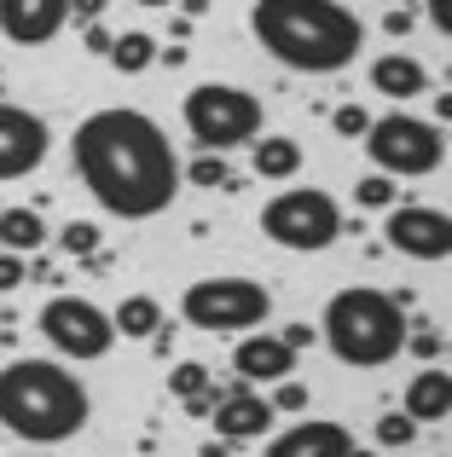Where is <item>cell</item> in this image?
<instances>
[{
    "instance_id": "1",
    "label": "cell",
    "mask_w": 452,
    "mask_h": 457,
    "mask_svg": "<svg viewBox=\"0 0 452 457\" xmlns=\"http://www.w3.org/2000/svg\"><path fill=\"white\" fill-rule=\"evenodd\" d=\"M70 156L93 203L116 220H157L180 197V156L163 122H151L146 111L111 104L81 116V128L70 134Z\"/></svg>"
},
{
    "instance_id": "2",
    "label": "cell",
    "mask_w": 452,
    "mask_h": 457,
    "mask_svg": "<svg viewBox=\"0 0 452 457\" xmlns=\"http://www.w3.org/2000/svg\"><path fill=\"white\" fill-rule=\"evenodd\" d=\"M249 29L272 64L302 70V76H337L365 46V23L342 0H255Z\"/></svg>"
},
{
    "instance_id": "3",
    "label": "cell",
    "mask_w": 452,
    "mask_h": 457,
    "mask_svg": "<svg viewBox=\"0 0 452 457\" xmlns=\"http://www.w3.org/2000/svg\"><path fill=\"white\" fill-rule=\"evenodd\" d=\"M93 394L58 359H12L0 370V428L29 446H64L88 428Z\"/></svg>"
},
{
    "instance_id": "4",
    "label": "cell",
    "mask_w": 452,
    "mask_h": 457,
    "mask_svg": "<svg viewBox=\"0 0 452 457\" xmlns=\"http://www.w3.org/2000/svg\"><path fill=\"white\" fill-rule=\"evenodd\" d=\"M319 336H325V347L342 365L377 370L395 353H406V295H383V290H372V284L337 290L325 302Z\"/></svg>"
},
{
    "instance_id": "5",
    "label": "cell",
    "mask_w": 452,
    "mask_h": 457,
    "mask_svg": "<svg viewBox=\"0 0 452 457\" xmlns=\"http://www.w3.org/2000/svg\"><path fill=\"white\" fill-rule=\"evenodd\" d=\"M186 116V134L197 139L204 151H232V145H249L261 139V99L232 81H204V87L186 93L180 104Z\"/></svg>"
},
{
    "instance_id": "6",
    "label": "cell",
    "mask_w": 452,
    "mask_h": 457,
    "mask_svg": "<svg viewBox=\"0 0 452 457\" xmlns=\"http://www.w3.org/2000/svg\"><path fill=\"white\" fill-rule=\"evenodd\" d=\"M261 232L279 249H296V255H319L342 237V203L319 186H290L261 209Z\"/></svg>"
},
{
    "instance_id": "7",
    "label": "cell",
    "mask_w": 452,
    "mask_h": 457,
    "mask_svg": "<svg viewBox=\"0 0 452 457\" xmlns=\"http://www.w3.org/2000/svg\"><path fill=\"white\" fill-rule=\"evenodd\" d=\"M365 156L377 162V174L389 179H418V174H435L447 156V134L423 116H406V111H389L365 128Z\"/></svg>"
},
{
    "instance_id": "8",
    "label": "cell",
    "mask_w": 452,
    "mask_h": 457,
    "mask_svg": "<svg viewBox=\"0 0 452 457\" xmlns=\"http://www.w3.org/2000/svg\"><path fill=\"white\" fill-rule=\"evenodd\" d=\"M267 312H272V295L255 278H197L180 295V319L192 330H221V336L255 330V324H267Z\"/></svg>"
},
{
    "instance_id": "9",
    "label": "cell",
    "mask_w": 452,
    "mask_h": 457,
    "mask_svg": "<svg viewBox=\"0 0 452 457\" xmlns=\"http://www.w3.org/2000/svg\"><path fill=\"white\" fill-rule=\"evenodd\" d=\"M41 336L53 342L58 359H105L116 342V324L111 312L88 295H53L41 307Z\"/></svg>"
},
{
    "instance_id": "10",
    "label": "cell",
    "mask_w": 452,
    "mask_h": 457,
    "mask_svg": "<svg viewBox=\"0 0 452 457\" xmlns=\"http://www.w3.org/2000/svg\"><path fill=\"white\" fill-rule=\"evenodd\" d=\"M383 237H389V249H400V255H412V261H447L452 255L447 209H423V203H400V209H389Z\"/></svg>"
},
{
    "instance_id": "11",
    "label": "cell",
    "mask_w": 452,
    "mask_h": 457,
    "mask_svg": "<svg viewBox=\"0 0 452 457\" xmlns=\"http://www.w3.org/2000/svg\"><path fill=\"white\" fill-rule=\"evenodd\" d=\"M53 151V128L23 104H0V179H23L46 162Z\"/></svg>"
},
{
    "instance_id": "12",
    "label": "cell",
    "mask_w": 452,
    "mask_h": 457,
    "mask_svg": "<svg viewBox=\"0 0 452 457\" xmlns=\"http://www.w3.org/2000/svg\"><path fill=\"white\" fill-rule=\"evenodd\" d=\"M272 405L261 400L249 382H238V388L221 394V405L209 411V428H215V440H226V446H244V440H261L272 428Z\"/></svg>"
},
{
    "instance_id": "13",
    "label": "cell",
    "mask_w": 452,
    "mask_h": 457,
    "mask_svg": "<svg viewBox=\"0 0 452 457\" xmlns=\"http://www.w3.org/2000/svg\"><path fill=\"white\" fill-rule=\"evenodd\" d=\"M70 23V0H0V35L18 46H46Z\"/></svg>"
},
{
    "instance_id": "14",
    "label": "cell",
    "mask_w": 452,
    "mask_h": 457,
    "mask_svg": "<svg viewBox=\"0 0 452 457\" xmlns=\"http://www.w3.org/2000/svg\"><path fill=\"white\" fill-rule=\"evenodd\" d=\"M232 370H238V382H284L296 370V347H284L279 336H267V330H255V336H244V342L232 347Z\"/></svg>"
},
{
    "instance_id": "15",
    "label": "cell",
    "mask_w": 452,
    "mask_h": 457,
    "mask_svg": "<svg viewBox=\"0 0 452 457\" xmlns=\"http://www.w3.org/2000/svg\"><path fill=\"white\" fill-rule=\"evenodd\" d=\"M354 435L342 423H325V417H314V423H296L284 428L279 440L267 446V457H348Z\"/></svg>"
},
{
    "instance_id": "16",
    "label": "cell",
    "mask_w": 452,
    "mask_h": 457,
    "mask_svg": "<svg viewBox=\"0 0 452 457\" xmlns=\"http://www.w3.org/2000/svg\"><path fill=\"white\" fill-rule=\"evenodd\" d=\"M447 411H452V382H447V370H418V377L406 382V417L412 423H447Z\"/></svg>"
},
{
    "instance_id": "17",
    "label": "cell",
    "mask_w": 452,
    "mask_h": 457,
    "mask_svg": "<svg viewBox=\"0 0 452 457\" xmlns=\"http://www.w3.org/2000/svg\"><path fill=\"white\" fill-rule=\"evenodd\" d=\"M372 87H377V93H389V99H418V93L430 87V76H423L418 58H406V53H383V58L372 64Z\"/></svg>"
},
{
    "instance_id": "18",
    "label": "cell",
    "mask_w": 452,
    "mask_h": 457,
    "mask_svg": "<svg viewBox=\"0 0 452 457\" xmlns=\"http://www.w3.org/2000/svg\"><path fill=\"white\" fill-rule=\"evenodd\" d=\"M249 145H255V174L261 179H290V174H302V139L267 134V139H249Z\"/></svg>"
},
{
    "instance_id": "19",
    "label": "cell",
    "mask_w": 452,
    "mask_h": 457,
    "mask_svg": "<svg viewBox=\"0 0 452 457\" xmlns=\"http://www.w3.org/2000/svg\"><path fill=\"white\" fill-rule=\"evenodd\" d=\"M46 244V220L35 209H0V249L6 255H35Z\"/></svg>"
},
{
    "instance_id": "20",
    "label": "cell",
    "mask_w": 452,
    "mask_h": 457,
    "mask_svg": "<svg viewBox=\"0 0 452 457\" xmlns=\"http://www.w3.org/2000/svg\"><path fill=\"white\" fill-rule=\"evenodd\" d=\"M111 324H116V336H128V342H151V336L163 330V307L151 302V295H128V302L111 312Z\"/></svg>"
},
{
    "instance_id": "21",
    "label": "cell",
    "mask_w": 452,
    "mask_h": 457,
    "mask_svg": "<svg viewBox=\"0 0 452 457\" xmlns=\"http://www.w3.org/2000/svg\"><path fill=\"white\" fill-rule=\"evenodd\" d=\"M111 58L116 70H122V76H139V70H151V58H157V41H151L146 29H128V35H116L111 41Z\"/></svg>"
},
{
    "instance_id": "22",
    "label": "cell",
    "mask_w": 452,
    "mask_h": 457,
    "mask_svg": "<svg viewBox=\"0 0 452 457\" xmlns=\"http://www.w3.org/2000/svg\"><path fill=\"white\" fill-rule=\"evenodd\" d=\"M215 388V377H209V365H197V359H180V365L169 370V394L174 400H197V394Z\"/></svg>"
},
{
    "instance_id": "23",
    "label": "cell",
    "mask_w": 452,
    "mask_h": 457,
    "mask_svg": "<svg viewBox=\"0 0 452 457\" xmlns=\"http://www.w3.org/2000/svg\"><path fill=\"white\" fill-rule=\"evenodd\" d=\"M180 186H204V191L232 186V174H226V156H221V151H204L192 168H180Z\"/></svg>"
},
{
    "instance_id": "24",
    "label": "cell",
    "mask_w": 452,
    "mask_h": 457,
    "mask_svg": "<svg viewBox=\"0 0 452 457\" xmlns=\"http://www.w3.org/2000/svg\"><path fill=\"white\" fill-rule=\"evenodd\" d=\"M412 440H418V423H412L406 411H389V417H377V446L400 452V446H412Z\"/></svg>"
},
{
    "instance_id": "25",
    "label": "cell",
    "mask_w": 452,
    "mask_h": 457,
    "mask_svg": "<svg viewBox=\"0 0 452 457\" xmlns=\"http://www.w3.org/2000/svg\"><path fill=\"white\" fill-rule=\"evenodd\" d=\"M395 179L389 174H365L360 186H354V203H360V209H395Z\"/></svg>"
},
{
    "instance_id": "26",
    "label": "cell",
    "mask_w": 452,
    "mask_h": 457,
    "mask_svg": "<svg viewBox=\"0 0 452 457\" xmlns=\"http://www.w3.org/2000/svg\"><path fill=\"white\" fill-rule=\"evenodd\" d=\"M58 244H64V255H99V226L93 220H70L64 232H58Z\"/></svg>"
},
{
    "instance_id": "27",
    "label": "cell",
    "mask_w": 452,
    "mask_h": 457,
    "mask_svg": "<svg viewBox=\"0 0 452 457\" xmlns=\"http://www.w3.org/2000/svg\"><path fill=\"white\" fill-rule=\"evenodd\" d=\"M331 128H337L342 139H365V128H372V116H365L360 104H337V111H331Z\"/></svg>"
},
{
    "instance_id": "28",
    "label": "cell",
    "mask_w": 452,
    "mask_h": 457,
    "mask_svg": "<svg viewBox=\"0 0 452 457\" xmlns=\"http://www.w3.org/2000/svg\"><path fill=\"white\" fill-rule=\"evenodd\" d=\"M272 411H307V388H302V382H296V377H284L279 382V394H272Z\"/></svg>"
},
{
    "instance_id": "29",
    "label": "cell",
    "mask_w": 452,
    "mask_h": 457,
    "mask_svg": "<svg viewBox=\"0 0 452 457\" xmlns=\"http://www.w3.org/2000/svg\"><path fill=\"white\" fill-rule=\"evenodd\" d=\"M23 278H29V272H23V255H6V249H0V295L18 290Z\"/></svg>"
},
{
    "instance_id": "30",
    "label": "cell",
    "mask_w": 452,
    "mask_h": 457,
    "mask_svg": "<svg viewBox=\"0 0 452 457\" xmlns=\"http://www.w3.org/2000/svg\"><path fill=\"white\" fill-rule=\"evenodd\" d=\"M406 347H412L418 359H441V353H447V342H441L435 330H418V336H406Z\"/></svg>"
},
{
    "instance_id": "31",
    "label": "cell",
    "mask_w": 452,
    "mask_h": 457,
    "mask_svg": "<svg viewBox=\"0 0 452 457\" xmlns=\"http://www.w3.org/2000/svg\"><path fill=\"white\" fill-rule=\"evenodd\" d=\"M279 342H284V347H314V342H319V330H314V324H284Z\"/></svg>"
},
{
    "instance_id": "32",
    "label": "cell",
    "mask_w": 452,
    "mask_h": 457,
    "mask_svg": "<svg viewBox=\"0 0 452 457\" xmlns=\"http://www.w3.org/2000/svg\"><path fill=\"white\" fill-rule=\"evenodd\" d=\"M423 12H430V23L441 35H452V0H423Z\"/></svg>"
},
{
    "instance_id": "33",
    "label": "cell",
    "mask_w": 452,
    "mask_h": 457,
    "mask_svg": "<svg viewBox=\"0 0 452 457\" xmlns=\"http://www.w3.org/2000/svg\"><path fill=\"white\" fill-rule=\"evenodd\" d=\"M383 29H389V35H406V29H412V6H389V12H383Z\"/></svg>"
},
{
    "instance_id": "34",
    "label": "cell",
    "mask_w": 452,
    "mask_h": 457,
    "mask_svg": "<svg viewBox=\"0 0 452 457\" xmlns=\"http://www.w3.org/2000/svg\"><path fill=\"white\" fill-rule=\"evenodd\" d=\"M111 41H116V35L105 29V23H88V53H99V58H105V53H111Z\"/></svg>"
},
{
    "instance_id": "35",
    "label": "cell",
    "mask_w": 452,
    "mask_h": 457,
    "mask_svg": "<svg viewBox=\"0 0 452 457\" xmlns=\"http://www.w3.org/2000/svg\"><path fill=\"white\" fill-rule=\"evenodd\" d=\"M99 12H105V0H70V18H81V23H99Z\"/></svg>"
},
{
    "instance_id": "36",
    "label": "cell",
    "mask_w": 452,
    "mask_h": 457,
    "mask_svg": "<svg viewBox=\"0 0 452 457\" xmlns=\"http://www.w3.org/2000/svg\"><path fill=\"white\" fill-rule=\"evenodd\" d=\"M447 122H452V99H447V93H435V128L447 134Z\"/></svg>"
},
{
    "instance_id": "37",
    "label": "cell",
    "mask_w": 452,
    "mask_h": 457,
    "mask_svg": "<svg viewBox=\"0 0 452 457\" xmlns=\"http://www.w3.org/2000/svg\"><path fill=\"white\" fill-rule=\"evenodd\" d=\"M232 446H226V440H204V457H226Z\"/></svg>"
},
{
    "instance_id": "38",
    "label": "cell",
    "mask_w": 452,
    "mask_h": 457,
    "mask_svg": "<svg viewBox=\"0 0 452 457\" xmlns=\"http://www.w3.org/2000/svg\"><path fill=\"white\" fill-rule=\"evenodd\" d=\"M209 12V0H186V18H204Z\"/></svg>"
},
{
    "instance_id": "39",
    "label": "cell",
    "mask_w": 452,
    "mask_h": 457,
    "mask_svg": "<svg viewBox=\"0 0 452 457\" xmlns=\"http://www.w3.org/2000/svg\"><path fill=\"white\" fill-rule=\"evenodd\" d=\"M348 457H377V452H365V446H348Z\"/></svg>"
},
{
    "instance_id": "40",
    "label": "cell",
    "mask_w": 452,
    "mask_h": 457,
    "mask_svg": "<svg viewBox=\"0 0 452 457\" xmlns=\"http://www.w3.org/2000/svg\"><path fill=\"white\" fill-rule=\"evenodd\" d=\"M139 6H174V0H139Z\"/></svg>"
},
{
    "instance_id": "41",
    "label": "cell",
    "mask_w": 452,
    "mask_h": 457,
    "mask_svg": "<svg viewBox=\"0 0 452 457\" xmlns=\"http://www.w3.org/2000/svg\"><path fill=\"white\" fill-rule=\"evenodd\" d=\"M389 6H406V0H389Z\"/></svg>"
}]
</instances>
